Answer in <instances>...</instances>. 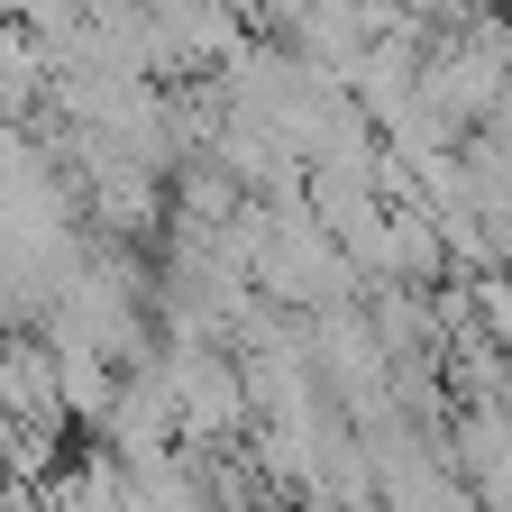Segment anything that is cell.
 I'll use <instances>...</instances> for the list:
<instances>
[{
	"mask_svg": "<svg viewBox=\"0 0 512 512\" xmlns=\"http://www.w3.org/2000/svg\"><path fill=\"white\" fill-rule=\"evenodd\" d=\"M156 384H165V403H174V430H183V448H220V439H238L247 430V366L238 357H220L211 339H192V330H174V348L156 357Z\"/></svg>",
	"mask_w": 512,
	"mask_h": 512,
	"instance_id": "cell-1",
	"label": "cell"
},
{
	"mask_svg": "<svg viewBox=\"0 0 512 512\" xmlns=\"http://www.w3.org/2000/svg\"><path fill=\"white\" fill-rule=\"evenodd\" d=\"M458 458H467L476 512H512V412H503V403H476V412H467Z\"/></svg>",
	"mask_w": 512,
	"mask_h": 512,
	"instance_id": "cell-2",
	"label": "cell"
}]
</instances>
